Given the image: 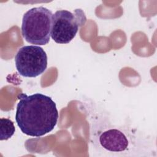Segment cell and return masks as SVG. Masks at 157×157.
Returning <instances> with one entry per match:
<instances>
[{"mask_svg": "<svg viewBox=\"0 0 157 157\" xmlns=\"http://www.w3.org/2000/svg\"><path fill=\"white\" fill-rule=\"evenodd\" d=\"M15 121L21 132L40 137L51 132L58 119V111L52 99L42 93L18 95Z\"/></svg>", "mask_w": 157, "mask_h": 157, "instance_id": "6da1fadb", "label": "cell"}, {"mask_svg": "<svg viewBox=\"0 0 157 157\" xmlns=\"http://www.w3.org/2000/svg\"><path fill=\"white\" fill-rule=\"evenodd\" d=\"M52 12L42 6L33 7L23 15L21 34L31 44L44 45L50 41L52 26Z\"/></svg>", "mask_w": 157, "mask_h": 157, "instance_id": "7a4b0ae2", "label": "cell"}, {"mask_svg": "<svg viewBox=\"0 0 157 157\" xmlns=\"http://www.w3.org/2000/svg\"><path fill=\"white\" fill-rule=\"evenodd\" d=\"M86 21L85 13L80 9H75L74 12L66 10H57L52 16L51 37L58 44H68Z\"/></svg>", "mask_w": 157, "mask_h": 157, "instance_id": "3957f363", "label": "cell"}, {"mask_svg": "<svg viewBox=\"0 0 157 157\" xmlns=\"http://www.w3.org/2000/svg\"><path fill=\"white\" fill-rule=\"evenodd\" d=\"M15 63L20 75L36 77L46 70L47 55L39 46L25 45L18 50L15 56Z\"/></svg>", "mask_w": 157, "mask_h": 157, "instance_id": "277c9868", "label": "cell"}, {"mask_svg": "<svg viewBox=\"0 0 157 157\" xmlns=\"http://www.w3.org/2000/svg\"><path fill=\"white\" fill-rule=\"evenodd\" d=\"M97 140L103 150L113 153L128 152L133 145L132 137L123 128H104L99 131Z\"/></svg>", "mask_w": 157, "mask_h": 157, "instance_id": "5b68a950", "label": "cell"}, {"mask_svg": "<svg viewBox=\"0 0 157 157\" xmlns=\"http://www.w3.org/2000/svg\"><path fill=\"white\" fill-rule=\"evenodd\" d=\"M15 128L12 120L9 118L0 119V139L1 140L10 139L15 133Z\"/></svg>", "mask_w": 157, "mask_h": 157, "instance_id": "8992f818", "label": "cell"}]
</instances>
